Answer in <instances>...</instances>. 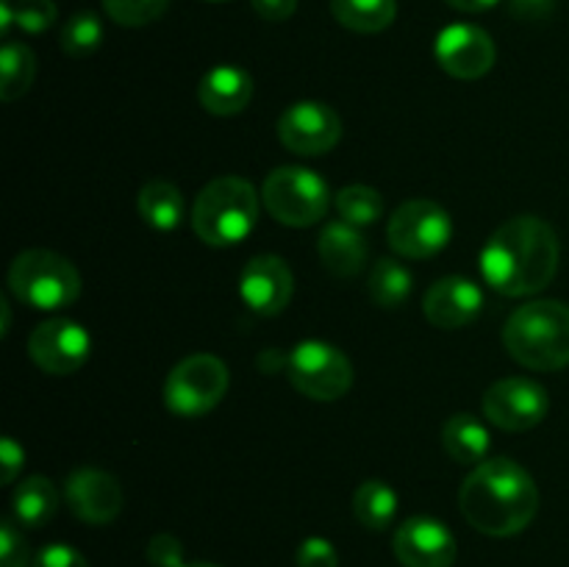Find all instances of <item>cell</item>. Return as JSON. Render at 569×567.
<instances>
[{
	"instance_id": "1",
	"label": "cell",
	"mask_w": 569,
	"mask_h": 567,
	"mask_svg": "<svg viewBox=\"0 0 569 567\" xmlns=\"http://www.w3.org/2000/svg\"><path fill=\"white\" fill-rule=\"evenodd\" d=\"M561 245L542 217L506 220L481 250V276L506 298H528L548 287L559 272Z\"/></svg>"
},
{
	"instance_id": "2",
	"label": "cell",
	"mask_w": 569,
	"mask_h": 567,
	"mask_svg": "<svg viewBox=\"0 0 569 567\" xmlns=\"http://www.w3.org/2000/svg\"><path fill=\"white\" fill-rule=\"evenodd\" d=\"M459 506L476 531L511 537L537 517L539 489L526 467L500 456L472 467L470 476L461 481Z\"/></svg>"
},
{
	"instance_id": "3",
	"label": "cell",
	"mask_w": 569,
	"mask_h": 567,
	"mask_svg": "<svg viewBox=\"0 0 569 567\" xmlns=\"http://www.w3.org/2000/svg\"><path fill=\"white\" fill-rule=\"evenodd\" d=\"M503 345L528 370H561L569 365V306L531 300L506 320Z\"/></svg>"
},
{
	"instance_id": "4",
	"label": "cell",
	"mask_w": 569,
	"mask_h": 567,
	"mask_svg": "<svg viewBox=\"0 0 569 567\" xmlns=\"http://www.w3.org/2000/svg\"><path fill=\"white\" fill-rule=\"evenodd\" d=\"M256 187L239 176H220L206 183L192 206V228L211 248L239 245L259 222Z\"/></svg>"
},
{
	"instance_id": "5",
	"label": "cell",
	"mask_w": 569,
	"mask_h": 567,
	"mask_svg": "<svg viewBox=\"0 0 569 567\" xmlns=\"http://www.w3.org/2000/svg\"><path fill=\"white\" fill-rule=\"evenodd\" d=\"M9 289L31 309L59 311L76 304L81 295V272L56 250L31 248L17 253L11 261Z\"/></svg>"
},
{
	"instance_id": "6",
	"label": "cell",
	"mask_w": 569,
	"mask_h": 567,
	"mask_svg": "<svg viewBox=\"0 0 569 567\" xmlns=\"http://www.w3.org/2000/svg\"><path fill=\"white\" fill-rule=\"evenodd\" d=\"M261 203L281 226L309 228L331 209V189L315 170L276 167L261 183Z\"/></svg>"
},
{
	"instance_id": "7",
	"label": "cell",
	"mask_w": 569,
	"mask_h": 567,
	"mask_svg": "<svg viewBox=\"0 0 569 567\" xmlns=\"http://www.w3.org/2000/svg\"><path fill=\"white\" fill-rule=\"evenodd\" d=\"M228 367L211 354H192L178 361L164 381V404L178 417H203L226 398Z\"/></svg>"
},
{
	"instance_id": "8",
	"label": "cell",
	"mask_w": 569,
	"mask_h": 567,
	"mask_svg": "<svg viewBox=\"0 0 569 567\" xmlns=\"http://www.w3.org/2000/svg\"><path fill=\"white\" fill-rule=\"evenodd\" d=\"M289 384L311 400H339L353 387V365L348 356L322 339L295 345L287 359Z\"/></svg>"
},
{
	"instance_id": "9",
	"label": "cell",
	"mask_w": 569,
	"mask_h": 567,
	"mask_svg": "<svg viewBox=\"0 0 569 567\" xmlns=\"http://www.w3.org/2000/svg\"><path fill=\"white\" fill-rule=\"evenodd\" d=\"M450 237H453L450 215L442 206L433 203V200H406L389 217V248L395 253L406 256V259H428V256H437L439 250L448 248Z\"/></svg>"
},
{
	"instance_id": "10",
	"label": "cell",
	"mask_w": 569,
	"mask_h": 567,
	"mask_svg": "<svg viewBox=\"0 0 569 567\" xmlns=\"http://www.w3.org/2000/svg\"><path fill=\"white\" fill-rule=\"evenodd\" d=\"M483 417L503 431H531L548 417L550 395L526 376L500 378L483 392Z\"/></svg>"
},
{
	"instance_id": "11",
	"label": "cell",
	"mask_w": 569,
	"mask_h": 567,
	"mask_svg": "<svg viewBox=\"0 0 569 567\" xmlns=\"http://www.w3.org/2000/svg\"><path fill=\"white\" fill-rule=\"evenodd\" d=\"M89 354H92V337L87 334V328L67 317L39 322L28 337V356L39 370L50 372V376H70V372L81 370Z\"/></svg>"
},
{
	"instance_id": "12",
	"label": "cell",
	"mask_w": 569,
	"mask_h": 567,
	"mask_svg": "<svg viewBox=\"0 0 569 567\" xmlns=\"http://www.w3.org/2000/svg\"><path fill=\"white\" fill-rule=\"evenodd\" d=\"M278 139L298 156H322L342 139V120L320 100H298L278 120Z\"/></svg>"
},
{
	"instance_id": "13",
	"label": "cell",
	"mask_w": 569,
	"mask_h": 567,
	"mask_svg": "<svg viewBox=\"0 0 569 567\" xmlns=\"http://www.w3.org/2000/svg\"><path fill=\"white\" fill-rule=\"evenodd\" d=\"M439 67L448 76L459 78V81H476L483 78L495 67V50L492 37L483 28L470 26V22H456L439 31L437 44H433Z\"/></svg>"
},
{
	"instance_id": "14",
	"label": "cell",
	"mask_w": 569,
	"mask_h": 567,
	"mask_svg": "<svg viewBox=\"0 0 569 567\" xmlns=\"http://www.w3.org/2000/svg\"><path fill=\"white\" fill-rule=\"evenodd\" d=\"M392 550L403 567H453L459 545L453 531L437 517L415 515L398 526Z\"/></svg>"
},
{
	"instance_id": "15",
	"label": "cell",
	"mask_w": 569,
	"mask_h": 567,
	"mask_svg": "<svg viewBox=\"0 0 569 567\" xmlns=\"http://www.w3.org/2000/svg\"><path fill=\"white\" fill-rule=\"evenodd\" d=\"M295 292V278L287 261L276 253H261L244 265L239 276V295L250 311L261 317L281 315Z\"/></svg>"
},
{
	"instance_id": "16",
	"label": "cell",
	"mask_w": 569,
	"mask_h": 567,
	"mask_svg": "<svg viewBox=\"0 0 569 567\" xmlns=\"http://www.w3.org/2000/svg\"><path fill=\"white\" fill-rule=\"evenodd\" d=\"M67 506L72 515L92 526H106L122 511V487L111 472L98 467H78L64 484Z\"/></svg>"
},
{
	"instance_id": "17",
	"label": "cell",
	"mask_w": 569,
	"mask_h": 567,
	"mask_svg": "<svg viewBox=\"0 0 569 567\" xmlns=\"http://www.w3.org/2000/svg\"><path fill=\"white\" fill-rule=\"evenodd\" d=\"M483 309V292L476 281L461 276L439 278L428 287L426 298H422V311H426L428 322L442 331H456L465 328L481 315Z\"/></svg>"
},
{
	"instance_id": "18",
	"label": "cell",
	"mask_w": 569,
	"mask_h": 567,
	"mask_svg": "<svg viewBox=\"0 0 569 567\" xmlns=\"http://www.w3.org/2000/svg\"><path fill=\"white\" fill-rule=\"evenodd\" d=\"M253 98V78L248 70L233 64H220L206 72L198 83V100L209 115L233 117L244 111Z\"/></svg>"
},
{
	"instance_id": "19",
	"label": "cell",
	"mask_w": 569,
	"mask_h": 567,
	"mask_svg": "<svg viewBox=\"0 0 569 567\" xmlns=\"http://www.w3.org/2000/svg\"><path fill=\"white\" fill-rule=\"evenodd\" d=\"M320 259L328 272L337 278H350L361 272L367 261V239L359 231V226H350L348 220H333L322 228L320 242Z\"/></svg>"
},
{
	"instance_id": "20",
	"label": "cell",
	"mask_w": 569,
	"mask_h": 567,
	"mask_svg": "<svg viewBox=\"0 0 569 567\" xmlns=\"http://www.w3.org/2000/svg\"><path fill=\"white\" fill-rule=\"evenodd\" d=\"M489 445V428L481 417L470 415V411H459V415L448 417L442 426V448L459 465H481L487 461Z\"/></svg>"
},
{
	"instance_id": "21",
	"label": "cell",
	"mask_w": 569,
	"mask_h": 567,
	"mask_svg": "<svg viewBox=\"0 0 569 567\" xmlns=\"http://www.w3.org/2000/svg\"><path fill=\"white\" fill-rule=\"evenodd\" d=\"M11 511H14V520L20 526L42 528L59 511L56 484L44 476H31L22 484H17L14 498H11Z\"/></svg>"
},
{
	"instance_id": "22",
	"label": "cell",
	"mask_w": 569,
	"mask_h": 567,
	"mask_svg": "<svg viewBox=\"0 0 569 567\" xmlns=\"http://www.w3.org/2000/svg\"><path fill=\"white\" fill-rule=\"evenodd\" d=\"M139 217L156 231H176L183 220V195L170 181H148L137 198Z\"/></svg>"
},
{
	"instance_id": "23",
	"label": "cell",
	"mask_w": 569,
	"mask_h": 567,
	"mask_svg": "<svg viewBox=\"0 0 569 567\" xmlns=\"http://www.w3.org/2000/svg\"><path fill=\"white\" fill-rule=\"evenodd\" d=\"M339 26L356 33H378L398 17V0H331Z\"/></svg>"
},
{
	"instance_id": "24",
	"label": "cell",
	"mask_w": 569,
	"mask_h": 567,
	"mask_svg": "<svg viewBox=\"0 0 569 567\" xmlns=\"http://www.w3.org/2000/svg\"><path fill=\"white\" fill-rule=\"evenodd\" d=\"M353 515L370 531H383L398 517V493L387 481L370 478V481H365L356 489Z\"/></svg>"
},
{
	"instance_id": "25",
	"label": "cell",
	"mask_w": 569,
	"mask_h": 567,
	"mask_svg": "<svg viewBox=\"0 0 569 567\" xmlns=\"http://www.w3.org/2000/svg\"><path fill=\"white\" fill-rule=\"evenodd\" d=\"M37 78V59L22 42H6L0 50V98L6 103L22 98Z\"/></svg>"
},
{
	"instance_id": "26",
	"label": "cell",
	"mask_w": 569,
	"mask_h": 567,
	"mask_svg": "<svg viewBox=\"0 0 569 567\" xmlns=\"http://www.w3.org/2000/svg\"><path fill=\"white\" fill-rule=\"evenodd\" d=\"M411 272L395 259H378L370 272V298L381 309H400L411 298Z\"/></svg>"
},
{
	"instance_id": "27",
	"label": "cell",
	"mask_w": 569,
	"mask_h": 567,
	"mask_svg": "<svg viewBox=\"0 0 569 567\" xmlns=\"http://www.w3.org/2000/svg\"><path fill=\"white\" fill-rule=\"evenodd\" d=\"M337 211L342 220H348L350 226H370L381 217L383 200L381 192L367 183H350V187H342L337 192Z\"/></svg>"
},
{
	"instance_id": "28",
	"label": "cell",
	"mask_w": 569,
	"mask_h": 567,
	"mask_svg": "<svg viewBox=\"0 0 569 567\" xmlns=\"http://www.w3.org/2000/svg\"><path fill=\"white\" fill-rule=\"evenodd\" d=\"M61 50L72 59H83V56L94 53L103 42V22L94 11H78L61 28Z\"/></svg>"
},
{
	"instance_id": "29",
	"label": "cell",
	"mask_w": 569,
	"mask_h": 567,
	"mask_svg": "<svg viewBox=\"0 0 569 567\" xmlns=\"http://www.w3.org/2000/svg\"><path fill=\"white\" fill-rule=\"evenodd\" d=\"M170 0H103V9L117 26L139 28L156 22L167 11Z\"/></svg>"
},
{
	"instance_id": "30",
	"label": "cell",
	"mask_w": 569,
	"mask_h": 567,
	"mask_svg": "<svg viewBox=\"0 0 569 567\" xmlns=\"http://www.w3.org/2000/svg\"><path fill=\"white\" fill-rule=\"evenodd\" d=\"M59 17L53 0H17L14 3V26L26 33H42Z\"/></svg>"
},
{
	"instance_id": "31",
	"label": "cell",
	"mask_w": 569,
	"mask_h": 567,
	"mask_svg": "<svg viewBox=\"0 0 569 567\" xmlns=\"http://www.w3.org/2000/svg\"><path fill=\"white\" fill-rule=\"evenodd\" d=\"M28 561H31V550L17 528V520H6L0 526V567H28Z\"/></svg>"
},
{
	"instance_id": "32",
	"label": "cell",
	"mask_w": 569,
	"mask_h": 567,
	"mask_svg": "<svg viewBox=\"0 0 569 567\" xmlns=\"http://www.w3.org/2000/svg\"><path fill=\"white\" fill-rule=\"evenodd\" d=\"M295 561H298V567H339L337 548L326 537L303 539Z\"/></svg>"
},
{
	"instance_id": "33",
	"label": "cell",
	"mask_w": 569,
	"mask_h": 567,
	"mask_svg": "<svg viewBox=\"0 0 569 567\" xmlns=\"http://www.w3.org/2000/svg\"><path fill=\"white\" fill-rule=\"evenodd\" d=\"M148 561L153 567H183V545L172 534H156L148 543Z\"/></svg>"
},
{
	"instance_id": "34",
	"label": "cell",
	"mask_w": 569,
	"mask_h": 567,
	"mask_svg": "<svg viewBox=\"0 0 569 567\" xmlns=\"http://www.w3.org/2000/svg\"><path fill=\"white\" fill-rule=\"evenodd\" d=\"M31 567H89V561L87 556H83L81 550L72 548V545L53 543L33 556Z\"/></svg>"
},
{
	"instance_id": "35",
	"label": "cell",
	"mask_w": 569,
	"mask_h": 567,
	"mask_svg": "<svg viewBox=\"0 0 569 567\" xmlns=\"http://www.w3.org/2000/svg\"><path fill=\"white\" fill-rule=\"evenodd\" d=\"M26 465V450L17 445L14 437H3L0 442V467H3V484H14L17 472Z\"/></svg>"
},
{
	"instance_id": "36",
	"label": "cell",
	"mask_w": 569,
	"mask_h": 567,
	"mask_svg": "<svg viewBox=\"0 0 569 567\" xmlns=\"http://www.w3.org/2000/svg\"><path fill=\"white\" fill-rule=\"evenodd\" d=\"M253 11L270 22H283L295 14L298 0H250Z\"/></svg>"
},
{
	"instance_id": "37",
	"label": "cell",
	"mask_w": 569,
	"mask_h": 567,
	"mask_svg": "<svg viewBox=\"0 0 569 567\" xmlns=\"http://www.w3.org/2000/svg\"><path fill=\"white\" fill-rule=\"evenodd\" d=\"M556 9V0H509V11L517 20H542Z\"/></svg>"
},
{
	"instance_id": "38",
	"label": "cell",
	"mask_w": 569,
	"mask_h": 567,
	"mask_svg": "<svg viewBox=\"0 0 569 567\" xmlns=\"http://www.w3.org/2000/svg\"><path fill=\"white\" fill-rule=\"evenodd\" d=\"M445 3L453 6L456 11H472V14H476V11L492 9V6H498L500 0H445Z\"/></svg>"
},
{
	"instance_id": "39",
	"label": "cell",
	"mask_w": 569,
	"mask_h": 567,
	"mask_svg": "<svg viewBox=\"0 0 569 567\" xmlns=\"http://www.w3.org/2000/svg\"><path fill=\"white\" fill-rule=\"evenodd\" d=\"M14 26V3L11 0H0V33H9Z\"/></svg>"
},
{
	"instance_id": "40",
	"label": "cell",
	"mask_w": 569,
	"mask_h": 567,
	"mask_svg": "<svg viewBox=\"0 0 569 567\" xmlns=\"http://www.w3.org/2000/svg\"><path fill=\"white\" fill-rule=\"evenodd\" d=\"M183 567H217V565H211V561H189V565Z\"/></svg>"
},
{
	"instance_id": "41",
	"label": "cell",
	"mask_w": 569,
	"mask_h": 567,
	"mask_svg": "<svg viewBox=\"0 0 569 567\" xmlns=\"http://www.w3.org/2000/svg\"><path fill=\"white\" fill-rule=\"evenodd\" d=\"M206 3H226V0H206Z\"/></svg>"
}]
</instances>
